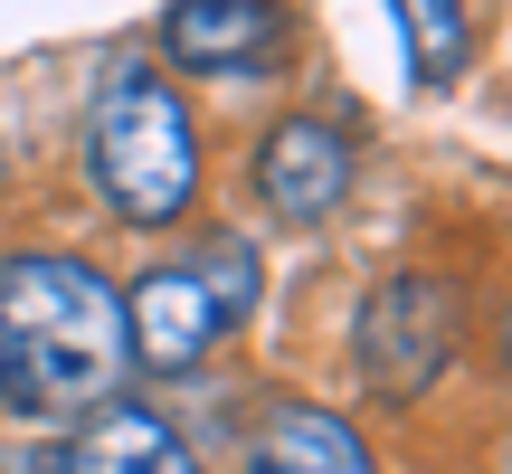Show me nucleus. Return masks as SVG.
Here are the masks:
<instances>
[{
  "mask_svg": "<svg viewBox=\"0 0 512 474\" xmlns=\"http://www.w3.org/2000/svg\"><path fill=\"white\" fill-rule=\"evenodd\" d=\"M219 332H228L219 294H209L181 256H171V266H143L124 285V351L143 370H200L209 351H219Z\"/></svg>",
  "mask_w": 512,
  "mask_h": 474,
  "instance_id": "obj_5",
  "label": "nucleus"
},
{
  "mask_svg": "<svg viewBox=\"0 0 512 474\" xmlns=\"http://www.w3.org/2000/svg\"><path fill=\"white\" fill-rule=\"evenodd\" d=\"M238 465L247 474H370V437L323 399H275Z\"/></svg>",
  "mask_w": 512,
  "mask_h": 474,
  "instance_id": "obj_7",
  "label": "nucleus"
},
{
  "mask_svg": "<svg viewBox=\"0 0 512 474\" xmlns=\"http://www.w3.org/2000/svg\"><path fill=\"white\" fill-rule=\"evenodd\" d=\"M266 38H275L266 0H181L162 19V57H181V67H247Z\"/></svg>",
  "mask_w": 512,
  "mask_h": 474,
  "instance_id": "obj_8",
  "label": "nucleus"
},
{
  "mask_svg": "<svg viewBox=\"0 0 512 474\" xmlns=\"http://www.w3.org/2000/svg\"><path fill=\"white\" fill-rule=\"evenodd\" d=\"M124 294L86 256H10L0 266V399L57 418V408H105L124 380Z\"/></svg>",
  "mask_w": 512,
  "mask_h": 474,
  "instance_id": "obj_1",
  "label": "nucleus"
},
{
  "mask_svg": "<svg viewBox=\"0 0 512 474\" xmlns=\"http://www.w3.org/2000/svg\"><path fill=\"white\" fill-rule=\"evenodd\" d=\"M256 200L285 228H323L332 209L351 200V133L332 114H285L256 143Z\"/></svg>",
  "mask_w": 512,
  "mask_h": 474,
  "instance_id": "obj_4",
  "label": "nucleus"
},
{
  "mask_svg": "<svg viewBox=\"0 0 512 474\" xmlns=\"http://www.w3.org/2000/svg\"><path fill=\"white\" fill-rule=\"evenodd\" d=\"M38 474H200L190 437L143 399H105L38 456Z\"/></svg>",
  "mask_w": 512,
  "mask_h": 474,
  "instance_id": "obj_6",
  "label": "nucleus"
},
{
  "mask_svg": "<svg viewBox=\"0 0 512 474\" xmlns=\"http://www.w3.org/2000/svg\"><path fill=\"white\" fill-rule=\"evenodd\" d=\"M86 162H95V190H105L133 228H171L200 200V114H190V95L171 86L152 57H124V67L95 86Z\"/></svg>",
  "mask_w": 512,
  "mask_h": 474,
  "instance_id": "obj_2",
  "label": "nucleus"
},
{
  "mask_svg": "<svg viewBox=\"0 0 512 474\" xmlns=\"http://www.w3.org/2000/svg\"><path fill=\"white\" fill-rule=\"evenodd\" d=\"M456 342H465V294L437 266H408L361 304V342L351 351H361V380L380 399H427L446 380V361H456Z\"/></svg>",
  "mask_w": 512,
  "mask_h": 474,
  "instance_id": "obj_3",
  "label": "nucleus"
},
{
  "mask_svg": "<svg viewBox=\"0 0 512 474\" xmlns=\"http://www.w3.org/2000/svg\"><path fill=\"white\" fill-rule=\"evenodd\" d=\"M399 38H408V67H418V86H446V76L465 67V48H475L465 10H446V0H399Z\"/></svg>",
  "mask_w": 512,
  "mask_h": 474,
  "instance_id": "obj_10",
  "label": "nucleus"
},
{
  "mask_svg": "<svg viewBox=\"0 0 512 474\" xmlns=\"http://www.w3.org/2000/svg\"><path fill=\"white\" fill-rule=\"evenodd\" d=\"M503 370H512V304H503Z\"/></svg>",
  "mask_w": 512,
  "mask_h": 474,
  "instance_id": "obj_11",
  "label": "nucleus"
},
{
  "mask_svg": "<svg viewBox=\"0 0 512 474\" xmlns=\"http://www.w3.org/2000/svg\"><path fill=\"white\" fill-rule=\"evenodd\" d=\"M181 266L200 275L209 294H219V313H228V332H238L247 313H256V247H247L238 228H200V237H190V256H181Z\"/></svg>",
  "mask_w": 512,
  "mask_h": 474,
  "instance_id": "obj_9",
  "label": "nucleus"
}]
</instances>
